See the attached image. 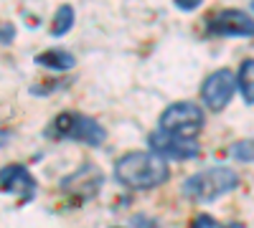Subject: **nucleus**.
Masks as SVG:
<instances>
[{
  "label": "nucleus",
  "instance_id": "obj_1",
  "mask_svg": "<svg viewBox=\"0 0 254 228\" xmlns=\"http://www.w3.org/2000/svg\"><path fill=\"white\" fill-rule=\"evenodd\" d=\"M171 175L168 162L155 152H127L115 165V178L132 190H150Z\"/></svg>",
  "mask_w": 254,
  "mask_h": 228
},
{
  "label": "nucleus",
  "instance_id": "obj_2",
  "mask_svg": "<svg viewBox=\"0 0 254 228\" xmlns=\"http://www.w3.org/2000/svg\"><path fill=\"white\" fill-rule=\"evenodd\" d=\"M239 185V175L231 168H208L196 175H190L183 182V195L190 200H214Z\"/></svg>",
  "mask_w": 254,
  "mask_h": 228
},
{
  "label": "nucleus",
  "instance_id": "obj_3",
  "mask_svg": "<svg viewBox=\"0 0 254 228\" xmlns=\"http://www.w3.org/2000/svg\"><path fill=\"white\" fill-rule=\"evenodd\" d=\"M203 109L193 101H176L160 114V130L181 139H193L203 130Z\"/></svg>",
  "mask_w": 254,
  "mask_h": 228
},
{
  "label": "nucleus",
  "instance_id": "obj_4",
  "mask_svg": "<svg viewBox=\"0 0 254 228\" xmlns=\"http://www.w3.org/2000/svg\"><path fill=\"white\" fill-rule=\"evenodd\" d=\"M49 135H56V137H69V139H76V142H84V144H102L107 132L104 127L92 119V117H84V114H74V112H64L54 119Z\"/></svg>",
  "mask_w": 254,
  "mask_h": 228
},
{
  "label": "nucleus",
  "instance_id": "obj_5",
  "mask_svg": "<svg viewBox=\"0 0 254 228\" xmlns=\"http://www.w3.org/2000/svg\"><path fill=\"white\" fill-rule=\"evenodd\" d=\"M234 89H237L234 74H231L229 69H219V71L211 74V76L203 81V87H201L203 104H206L208 109L219 112V109H224L229 101H231V96H234Z\"/></svg>",
  "mask_w": 254,
  "mask_h": 228
},
{
  "label": "nucleus",
  "instance_id": "obj_6",
  "mask_svg": "<svg viewBox=\"0 0 254 228\" xmlns=\"http://www.w3.org/2000/svg\"><path fill=\"white\" fill-rule=\"evenodd\" d=\"M206 28L214 36H254V18L244 10H221L208 18Z\"/></svg>",
  "mask_w": 254,
  "mask_h": 228
},
{
  "label": "nucleus",
  "instance_id": "obj_7",
  "mask_svg": "<svg viewBox=\"0 0 254 228\" xmlns=\"http://www.w3.org/2000/svg\"><path fill=\"white\" fill-rule=\"evenodd\" d=\"M150 150L155 155H160L163 160L165 157H176V160H188V157H196L198 155V144L193 139H181V137H173L168 132H153L150 135Z\"/></svg>",
  "mask_w": 254,
  "mask_h": 228
},
{
  "label": "nucleus",
  "instance_id": "obj_8",
  "mask_svg": "<svg viewBox=\"0 0 254 228\" xmlns=\"http://www.w3.org/2000/svg\"><path fill=\"white\" fill-rule=\"evenodd\" d=\"M102 182H104V175L94 168L92 162H84L74 175L64 178L61 188L66 190V193H71L74 198H81L84 200V198H92L102 188Z\"/></svg>",
  "mask_w": 254,
  "mask_h": 228
},
{
  "label": "nucleus",
  "instance_id": "obj_9",
  "mask_svg": "<svg viewBox=\"0 0 254 228\" xmlns=\"http://www.w3.org/2000/svg\"><path fill=\"white\" fill-rule=\"evenodd\" d=\"M0 190L18 195L20 203H28L36 195V180L23 165H8L0 170Z\"/></svg>",
  "mask_w": 254,
  "mask_h": 228
},
{
  "label": "nucleus",
  "instance_id": "obj_10",
  "mask_svg": "<svg viewBox=\"0 0 254 228\" xmlns=\"http://www.w3.org/2000/svg\"><path fill=\"white\" fill-rule=\"evenodd\" d=\"M36 64L41 66H49V69H56V71H69L74 66V56L69 51H61V48H51V51H44L36 56Z\"/></svg>",
  "mask_w": 254,
  "mask_h": 228
},
{
  "label": "nucleus",
  "instance_id": "obj_11",
  "mask_svg": "<svg viewBox=\"0 0 254 228\" xmlns=\"http://www.w3.org/2000/svg\"><path fill=\"white\" fill-rule=\"evenodd\" d=\"M239 89L247 104H254V58H247L239 69Z\"/></svg>",
  "mask_w": 254,
  "mask_h": 228
},
{
  "label": "nucleus",
  "instance_id": "obj_12",
  "mask_svg": "<svg viewBox=\"0 0 254 228\" xmlns=\"http://www.w3.org/2000/svg\"><path fill=\"white\" fill-rule=\"evenodd\" d=\"M71 26H74V8H71V5H61V8L56 10L51 33H54V36H64V33H69Z\"/></svg>",
  "mask_w": 254,
  "mask_h": 228
},
{
  "label": "nucleus",
  "instance_id": "obj_13",
  "mask_svg": "<svg viewBox=\"0 0 254 228\" xmlns=\"http://www.w3.org/2000/svg\"><path fill=\"white\" fill-rule=\"evenodd\" d=\"M231 155H234L237 160H244V162L254 160V139H242V142H237L234 147H231Z\"/></svg>",
  "mask_w": 254,
  "mask_h": 228
},
{
  "label": "nucleus",
  "instance_id": "obj_14",
  "mask_svg": "<svg viewBox=\"0 0 254 228\" xmlns=\"http://www.w3.org/2000/svg\"><path fill=\"white\" fill-rule=\"evenodd\" d=\"M190 228H224V226H219L214 218H211V216H198L196 221H193V226H190Z\"/></svg>",
  "mask_w": 254,
  "mask_h": 228
},
{
  "label": "nucleus",
  "instance_id": "obj_15",
  "mask_svg": "<svg viewBox=\"0 0 254 228\" xmlns=\"http://www.w3.org/2000/svg\"><path fill=\"white\" fill-rule=\"evenodd\" d=\"M132 228H158V223L147 216H135L132 218Z\"/></svg>",
  "mask_w": 254,
  "mask_h": 228
},
{
  "label": "nucleus",
  "instance_id": "obj_16",
  "mask_svg": "<svg viewBox=\"0 0 254 228\" xmlns=\"http://www.w3.org/2000/svg\"><path fill=\"white\" fill-rule=\"evenodd\" d=\"M10 41H13V26L3 23L0 26V44H10Z\"/></svg>",
  "mask_w": 254,
  "mask_h": 228
},
{
  "label": "nucleus",
  "instance_id": "obj_17",
  "mask_svg": "<svg viewBox=\"0 0 254 228\" xmlns=\"http://www.w3.org/2000/svg\"><path fill=\"white\" fill-rule=\"evenodd\" d=\"M198 3L201 0H176V5L181 10H193V8H198Z\"/></svg>",
  "mask_w": 254,
  "mask_h": 228
},
{
  "label": "nucleus",
  "instance_id": "obj_18",
  "mask_svg": "<svg viewBox=\"0 0 254 228\" xmlns=\"http://www.w3.org/2000/svg\"><path fill=\"white\" fill-rule=\"evenodd\" d=\"M8 139H10V132H8V130H0V147H3Z\"/></svg>",
  "mask_w": 254,
  "mask_h": 228
},
{
  "label": "nucleus",
  "instance_id": "obj_19",
  "mask_svg": "<svg viewBox=\"0 0 254 228\" xmlns=\"http://www.w3.org/2000/svg\"><path fill=\"white\" fill-rule=\"evenodd\" d=\"M226 228H244L242 223H231V226H226Z\"/></svg>",
  "mask_w": 254,
  "mask_h": 228
}]
</instances>
